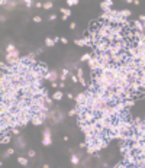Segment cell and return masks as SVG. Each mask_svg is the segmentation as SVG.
<instances>
[{"label":"cell","instance_id":"6da1fadb","mask_svg":"<svg viewBox=\"0 0 145 168\" xmlns=\"http://www.w3.org/2000/svg\"><path fill=\"white\" fill-rule=\"evenodd\" d=\"M87 65H89V68L96 74V73H99L100 71V61H99V58H97V55H94V57H92L90 58V61L87 62Z\"/></svg>","mask_w":145,"mask_h":168},{"label":"cell","instance_id":"7a4b0ae2","mask_svg":"<svg viewBox=\"0 0 145 168\" xmlns=\"http://www.w3.org/2000/svg\"><path fill=\"white\" fill-rule=\"evenodd\" d=\"M76 102H77V106H84V104H87V102H89L87 93H80V94H77Z\"/></svg>","mask_w":145,"mask_h":168},{"label":"cell","instance_id":"3957f363","mask_svg":"<svg viewBox=\"0 0 145 168\" xmlns=\"http://www.w3.org/2000/svg\"><path fill=\"white\" fill-rule=\"evenodd\" d=\"M51 142H52V139H51V130H49L48 128L44 130V138H42V145L44 146H48L51 145Z\"/></svg>","mask_w":145,"mask_h":168},{"label":"cell","instance_id":"277c9868","mask_svg":"<svg viewBox=\"0 0 145 168\" xmlns=\"http://www.w3.org/2000/svg\"><path fill=\"white\" fill-rule=\"evenodd\" d=\"M44 80H48V81H51V83H55V81L58 80V74H57V71H55V70L48 71V73L45 74V78H44Z\"/></svg>","mask_w":145,"mask_h":168},{"label":"cell","instance_id":"5b68a950","mask_svg":"<svg viewBox=\"0 0 145 168\" xmlns=\"http://www.w3.org/2000/svg\"><path fill=\"white\" fill-rule=\"evenodd\" d=\"M112 6H113L112 0H106V1H102V3H100V7H102V10H105V12H109V10L112 9Z\"/></svg>","mask_w":145,"mask_h":168},{"label":"cell","instance_id":"8992f818","mask_svg":"<svg viewBox=\"0 0 145 168\" xmlns=\"http://www.w3.org/2000/svg\"><path fill=\"white\" fill-rule=\"evenodd\" d=\"M31 122H32V125H35V126H39V125H42V123H44V119H42L39 115H35V113H33Z\"/></svg>","mask_w":145,"mask_h":168},{"label":"cell","instance_id":"52a82bcc","mask_svg":"<svg viewBox=\"0 0 145 168\" xmlns=\"http://www.w3.org/2000/svg\"><path fill=\"white\" fill-rule=\"evenodd\" d=\"M15 58H20V52L15 49L13 52H9V54H6V61H9V60H15Z\"/></svg>","mask_w":145,"mask_h":168},{"label":"cell","instance_id":"ba28073f","mask_svg":"<svg viewBox=\"0 0 145 168\" xmlns=\"http://www.w3.org/2000/svg\"><path fill=\"white\" fill-rule=\"evenodd\" d=\"M133 28H135V31H138V32H144L145 31V26L142 25V22H141L139 19L133 20Z\"/></svg>","mask_w":145,"mask_h":168},{"label":"cell","instance_id":"9c48e42d","mask_svg":"<svg viewBox=\"0 0 145 168\" xmlns=\"http://www.w3.org/2000/svg\"><path fill=\"white\" fill-rule=\"evenodd\" d=\"M74 42H76L77 46H86V45L90 44V39H89V38H81V39H76Z\"/></svg>","mask_w":145,"mask_h":168},{"label":"cell","instance_id":"30bf717a","mask_svg":"<svg viewBox=\"0 0 145 168\" xmlns=\"http://www.w3.org/2000/svg\"><path fill=\"white\" fill-rule=\"evenodd\" d=\"M132 15V12L129 9H125V10H118V16L119 17H123V19H128L129 16Z\"/></svg>","mask_w":145,"mask_h":168},{"label":"cell","instance_id":"8fae6325","mask_svg":"<svg viewBox=\"0 0 145 168\" xmlns=\"http://www.w3.org/2000/svg\"><path fill=\"white\" fill-rule=\"evenodd\" d=\"M63 97H64V93H63V91H60V90H58V91H55V93H54V96H52V99H54L55 102L61 100Z\"/></svg>","mask_w":145,"mask_h":168},{"label":"cell","instance_id":"7c38bea8","mask_svg":"<svg viewBox=\"0 0 145 168\" xmlns=\"http://www.w3.org/2000/svg\"><path fill=\"white\" fill-rule=\"evenodd\" d=\"M42 86V80L41 78H36V80H32V87H36V89H41Z\"/></svg>","mask_w":145,"mask_h":168},{"label":"cell","instance_id":"4fadbf2b","mask_svg":"<svg viewBox=\"0 0 145 168\" xmlns=\"http://www.w3.org/2000/svg\"><path fill=\"white\" fill-rule=\"evenodd\" d=\"M94 152H97L96 145H89V146H87V154L92 155V154H94Z\"/></svg>","mask_w":145,"mask_h":168},{"label":"cell","instance_id":"5bb4252c","mask_svg":"<svg viewBox=\"0 0 145 168\" xmlns=\"http://www.w3.org/2000/svg\"><path fill=\"white\" fill-rule=\"evenodd\" d=\"M16 143H17V148H20V149H23L26 145H25V141L22 139V138H19L17 136V141H16Z\"/></svg>","mask_w":145,"mask_h":168},{"label":"cell","instance_id":"9a60e30c","mask_svg":"<svg viewBox=\"0 0 145 168\" xmlns=\"http://www.w3.org/2000/svg\"><path fill=\"white\" fill-rule=\"evenodd\" d=\"M17 162H19L20 165H28V159H26L25 156H17Z\"/></svg>","mask_w":145,"mask_h":168},{"label":"cell","instance_id":"2e32d148","mask_svg":"<svg viewBox=\"0 0 145 168\" xmlns=\"http://www.w3.org/2000/svg\"><path fill=\"white\" fill-rule=\"evenodd\" d=\"M45 45L47 46H54L55 45V41H54L52 38H47V39H45Z\"/></svg>","mask_w":145,"mask_h":168},{"label":"cell","instance_id":"e0dca14e","mask_svg":"<svg viewBox=\"0 0 145 168\" xmlns=\"http://www.w3.org/2000/svg\"><path fill=\"white\" fill-rule=\"evenodd\" d=\"M10 139H12V138L9 136V135H1V143H9Z\"/></svg>","mask_w":145,"mask_h":168},{"label":"cell","instance_id":"ac0fdd59","mask_svg":"<svg viewBox=\"0 0 145 168\" xmlns=\"http://www.w3.org/2000/svg\"><path fill=\"white\" fill-rule=\"evenodd\" d=\"M71 162H73L74 165H77V164L80 162V156H77V155H73V156H71Z\"/></svg>","mask_w":145,"mask_h":168},{"label":"cell","instance_id":"d6986e66","mask_svg":"<svg viewBox=\"0 0 145 168\" xmlns=\"http://www.w3.org/2000/svg\"><path fill=\"white\" fill-rule=\"evenodd\" d=\"M15 49H16V48H15V45H13V44H9V45L6 46V52H7V54H9V52H13Z\"/></svg>","mask_w":145,"mask_h":168},{"label":"cell","instance_id":"ffe728a7","mask_svg":"<svg viewBox=\"0 0 145 168\" xmlns=\"http://www.w3.org/2000/svg\"><path fill=\"white\" fill-rule=\"evenodd\" d=\"M61 13H63V16H67V17H68V16L71 15L70 9H65V7H63V9H61Z\"/></svg>","mask_w":145,"mask_h":168},{"label":"cell","instance_id":"44dd1931","mask_svg":"<svg viewBox=\"0 0 145 168\" xmlns=\"http://www.w3.org/2000/svg\"><path fill=\"white\" fill-rule=\"evenodd\" d=\"M52 6H54L52 1H45V3H44V9H47V10H48V9H52Z\"/></svg>","mask_w":145,"mask_h":168},{"label":"cell","instance_id":"7402d4cb","mask_svg":"<svg viewBox=\"0 0 145 168\" xmlns=\"http://www.w3.org/2000/svg\"><path fill=\"white\" fill-rule=\"evenodd\" d=\"M15 6H16V1H7V6H6V7H7L9 10H12Z\"/></svg>","mask_w":145,"mask_h":168},{"label":"cell","instance_id":"603a6c76","mask_svg":"<svg viewBox=\"0 0 145 168\" xmlns=\"http://www.w3.org/2000/svg\"><path fill=\"white\" fill-rule=\"evenodd\" d=\"M90 58H92V55H90V54H84V55H83V57H81V61H90Z\"/></svg>","mask_w":145,"mask_h":168},{"label":"cell","instance_id":"cb8c5ba5","mask_svg":"<svg viewBox=\"0 0 145 168\" xmlns=\"http://www.w3.org/2000/svg\"><path fill=\"white\" fill-rule=\"evenodd\" d=\"M76 115H79V110H77V107H76V109H73V110H70V112H68V116H76Z\"/></svg>","mask_w":145,"mask_h":168},{"label":"cell","instance_id":"d4e9b609","mask_svg":"<svg viewBox=\"0 0 145 168\" xmlns=\"http://www.w3.org/2000/svg\"><path fill=\"white\" fill-rule=\"evenodd\" d=\"M52 100H54L52 97H48V96L45 97V103H47V106H51V104H52Z\"/></svg>","mask_w":145,"mask_h":168},{"label":"cell","instance_id":"484cf974","mask_svg":"<svg viewBox=\"0 0 145 168\" xmlns=\"http://www.w3.org/2000/svg\"><path fill=\"white\" fill-rule=\"evenodd\" d=\"M125 106H126V109L132 107L133 106V100H126V102H125Z\"/></svg>","mask_w":145,"mask_h":168},{"label":"cell","instance_id":"4316f807","mask_svg":"<svg viewBox=\"0 0 145 168\" xmlns=\"http://www.w3.org/2000/svg\"><path fill=\"white\" fill-rule=\"evenodd\" d=\"M13 152H15V151H13L12 148H9V149H7V151L4 152V158H6V156H9V155H12V154H13Z\"/></svg>","mask_w":145,"mask_h":168},{"label":"cell","instance_id":"83f0119b","mask_svg":"<svg viewBox=\"0 0 145 168\" xmlns=\"http://www.w3.org/2000/svg\"><path fill=\"white\" fill-rule=\"evenodd\" d=\"M77 3H79L77 0H68V1H67V4H68V6H74V4H77Z\"/></svg>","mask_w":145,"mask_h":168},{"label":"cell","instance_id":"f1b7e54d","mask_svg":"<svg viewBox=\"0 0 145 168\" xmlns=\"http://www.w3.org/2000/svg\"><path fill=\"white\" fill-rule=\"evenodd\" d=\"M10 132H12V133H15L16 136H19V129H17V128H12V129H10Z\"/></svg>","mask_w":145,"mask_h":168},{"label":"cell","instance_id":"f546056e","mask_svg":"<svg viewBox=\"0 0 145 168\" xmlns=\"http://www.w3.org/2000/svg\"><path fill=\"white\" fill-rule=\"evenodd\" d=\"M41 20H42V17H41V16H35V17H33V22H36V23H39Z\"/></svg>","mask_w":145,"mask_h":168},{"label":"cell","instance_id":"4dcf8cb0","mask_svg":"<svg viewBox=\"0 0 145 168\" xmlns=\"http://www.w3.org/2000/svg\"><path fill=\"white\" fill-rule=\"evenodd\" d=\"M115 168H128V165L122 162V164H118V165H116V167H115Z\"/></svg>","mask_w":145,"mask_h":168},{"label":"cell","instance_id":"1f68e13d","mask_svg":"<svg viewBox=\"0 0 145 168\" xmlns=\"http://www.w3.org/2000/svg\"><path fill=\"white\" fill-rule=\"evenodd\" d=\"M139 20L142 22V25L145 26V15H141V16H139Z\"/></svg>","mask_w":145,"mask_h":168},{"label":"cell","instance_id":"d6a6232c","mask_svg":"<svg viewBox=\"0 0 145 168\" xmlns=\"http://www.w3.org/2000/svg\"><path fill=\"white\" fill-rule=\"evenodd\" d=\"M25 4H26L28 7H32V1H31V0H25Z\"/></svg>","mask_w":145,"mask_h":168},{"label":"cell","instance_id":"836d02e7","mask_svg":"<svg viewBox=\"0 0 145 168\" xmlns=\"http://www.w3.org/2000/svg\"><path fill=\"white\" fill-rule=\"evenodd\" d=\"M61 74H63V76H68V74H70V73H68V70H67V68H64V70H63V73H61Z\"/></svg>","mask_w":145,"mask_h":168},{"label":"cell","instance_id":"e575fe53","mask_svg":"<svg viewBox=\"0 0 145 168\" xmlns=\"http://www.w3.org/2000/svg\"><path fill=\"white\" fill-rule=\"evenodd\" d=\"M76 26H77V25H76L74 22H71V23H70V29H76Z\"/></svg>","mask_w":145,"mask_h":168},{"label":"cell","instance_id":"d590c367","mask_svg":"<svg viewBox=\"0 0 145 168\" xmlns=\"http://www.w3.org/2000/svg\"><path fill=\"white\" fill-rule=\"evenodd\" d=\"M71 80H73V83H77V81H79V78H77L76 76H73V77H71Z\"/></svg>","mask_w":145,"mask_h":168},{"label":"cell","instance_id":"8d00e7d4","mask_svg":"<svg viewBox=\"0 0 145 168\" xmlns=\"http://www.w3.org/2000/svg\"><path fill=\"white\" fill-rule=\"evenodd\" d=\"M28 155H29V156H35V151H32V149H31V151L28 152Z\"/></svg>","mask_w":145,"mask_h":168},{"label":"cell","instance_id":"74e56055","mask_svg":"<svg viewBox=\"0 0 145 168\" xmlns=\"http://www.w3.org/2000/svg\"><path fill=\"white\" fill-rule=\"evenodd\" d=\"M79 146H80V148H87V143H86V142H83V143H80Z\"/></svg>","mask_w":145,"mask_h":168},{"label":"cell","instance_id":"f35d334b","mask_svg":"<svg viewBox=\"0 0 145 168\" xmlns=\"http://www.w3.org/2000/svg\"><path fill=\"white\" fill-rule=\"evenodd\" d=\"M60 41H61V42H63V44H67V42H68V41H67V38H61V39H60Z\"/></svg>","mask_w":145,"mask_h":168},{"label":"cell","instance_id":"ab89813d","mask_svg":"<svg viewBox=\"0 0 145 168\" xmlns=\"http://www.w3.org/2000/svg\"><path fill=\"white\" fill-rule=\"evenodd\" d=\"M35 6H36V7H44V4H42V3H39V1H38V3H36Z\"/></svg>","mask_w":145,"mask_h":168},{"label":"cell","instance_id":"60d3db41","mask_svg":"<svg viewBox=\"0 0 145 168\" xmlns=\"http://www.w3.org/2000/svg\"><path fill=\"white\" fill-rule=\"evenodd\" d=\"M55 17H57L55 15H51V16H49V20H55Z\"/></svg>","mask_w":145,"mask_h":168},{"label":"cell","instance_id":"b9f144b4","mask_svg":"<svg viewBox=\"0 0 145 168\" xmlns=\"http://www.w3.org/2000/svg\"><path fill=\"white\" fill-rule=\"evenodd\" d=\"M0 4H1V6H4V4H7V1H6V0H1V1H0Z\"/></svg>","mask_w":145,"mask_h":168},{"label":"cell","instance_id":"7bdbcfd3","mask_svg":"<svg viewBox=\"0 0 145 168\" xmlns=\"http://www.w3.org/2000/svg\"><path fill=\"white\" fill-rule=\"evenodd\" d=\"M65 78H67V77H65V76H63V74H61V76H60V80H61V81H64Z\"/></svg>","mask_w":145,"mask_h":168}]
</instances>
